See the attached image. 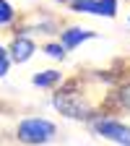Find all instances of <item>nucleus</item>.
Listing matches in <instances>:
<instances>
[{
    "instance_id": "nucleus-1",
    "label": "nucleus",
    "mask_w": 130,
    "mask_h": 146,
    "mask_svg": "<svg viewBox=\"0 0 130 146\" xmlns=\"http://www.w3.org/2000/svg\"><path fill=\"white\" fill-rule=\"evenodd\" d=\"M52 107L60 110V112L70 120H91L96 117V110L91 102H86L83 94H78V91H73L70 86L65 89H57V94L52 97Z\"/></svg>"
},
{
    "instance_id": "nucleus-2",
    "label": "nucleus",
    "mask_w": 130,
    "mask_h": 146,
    "mask_svg": "<svg viewBox=\"0 0 130 146\" xmlns=\"http://www.w3.org/2000/svg\"><path fill=\"white\" fill-rule=\"evenodd\" d=\"M16 138L26 146H44V143H52L57 138V125L44 120V117H26L18 123Z\"/></svg>"
},
{
    "instance_id": "nucleus-3",
    "label": "nucleus",
    "mask_w": 130,
    "mask_h": 146,
    "mask_svg": "<svg viewBox=\"0 0 130 146\" xmlns=\"http://www.w3.org/2000/svg\"><path fill=\"white\" fill-rule=\"evenodd\" d=\"M91 131H94L96 136L107 138V141H112L117 146H130V125L115 120V117H91Z\"/></svg>"
},
{
    "instance_id": "nucleus-4",
    "label": "nucleus",
    "mask_w": 130,
    "mask_h": 146,
    "mask_svg": "<svg viewBox=\"0 0 130 146\" xmlns=\"http://www.w3.org/2000/svg\"><path fill=\"white\" fill-rule=\"evenodd\" d=\"M120 0H83V3H68L73 13H91V16H104V18H115L117 16Z\"/></svg>"
},
{
    "instance_id": "nucleus-5",
    "label": "nucleus",
    "mask_w": 130,
    "mask_h": 146,
    "mask_svg": "<svg viewBox=\"0 0 130 146\" xmlns=\"http://www.w3.org/2000/svg\"><path fill=\"white\" fill-rule=\"evenodd\" d=\"M34 52H36V42L31 39V36H26V34H16L13 39H11V44H8V55H11V60L13 63H29L31 58H34Z\"/></svg>"
},
{
    "instance_id": "nucleus-6",
    "label": "nucleus",
    "mask_w": 130,
    "mask_h": 146,
    "mask_svg": "<svg viewBox=\"0 0 130 146\" xmlns=\"http://www.w3.org/2000/svg\"><path fill=\"white\" fill-rule=\"evenodd\" d=\"M96 31H91V29H83V26H68L65 31H60V44L65 50H76L81 47L86 39H94Z\"/></svg>"
},
{
    "instance_id": "nucleus-7",
    "label": "nucleus",
    "mask_w": 130,
    "mask_h": 146,
    "mask_svg": "<svg viewBox=\"0 0 130 146\" xmlns=\"http://www.w3.org/2000/svg\"><path fill=\"white\" fill-rule=\"evenodd\" d=\"M31 84H34V86H39V89H57V86L63 84V73H60V70H55V68L42 70V73H36V76L31 78Z\"/></svg>"
},
{
    "instance_id": "nucleus-8",
    "label": "nucleus",
    "mask_w": 130,
    "mask_h": 146,
    "mask_svg": "<svg viewBox=\"0 0 130 146\" xmlns=\"http://www.w3.org/2000/svg\"><path fill=\"white\" fill-rule=\"evenodd\" d=\"M16 21H18V11L8 3V0H0V29L13 26Z\"/></svg>"
},
{
    "instance_id": "nucleus-9",
    "label": "nucleus",
    "mask_w": 130,
    "mask_h": 146,
    "mask_svg": "<svg viewBox=\"0 0 130 146\" xmlns=\"http://www.w3.org/2000/svg\"><path fill=\"white\" fill-rule=\"evenodd\" d=\"M112 102L117 104V107H122V110H127L130 112V84H122L115 94H112Z\"/></svg>"
},
{
    "instance_id": "nucleus-10",
    "label": "nucleus",
    "mask_w": 130,
    "mask_h": 146,
    "mask_svg": "<svg viewBox=\"0 0 130 146\" xmlns=\"http://www.w3.org/2000/svg\"><path fill=\"white\" fill-rule=\"evenodd\" d=\"M42 50H44V52L49 55L52 60H65V52H68V50H65V47H63L60 42H47V44H44Z\"/></svg>"
},
{
    "instance_id": "nucleus-11",
    "label": "nucleus",
    "mask_w": 130,
    "mask_h": 146,
    "mask_svg": "<svg viewBox=\"0 0 130 146\" xmlns=\"http://www.w3.org/2000/svg\"><path fill=\"white\" fill-rule=\"evenodd\" d=\"M11 55H8V47L0 44V78H5L8 76V70H11Z\"/></svg>"
},
{
    "instance_id": "nucleus-12",
    "label": "nucleus",
    "mask_w": 130,
    "mask_h": 146,
    "mask_svg": "<svg viewBox=\"0 0 130 146\" xmlns=\"http://www.w3.org/2000/svg\"><path fill=\"white\" fill-rule=\"evenodd\" d=\"M70 3H83V0H70Z\"/></svg>"
},
{
    "instance_id": "nucleus-13",
    "label": "nucleus",
    "mask_w": 130,
    "mask_h": 146,
    "mask_svg": "<svg viewBox=\"0 0 130 146\" xmlns=\"http://www.w3.org/2000/svg\"><path fill=\"white\" fill-rule=\"evenodd\" d=\"M57 3H68V0H57Z\"/></svg>"
}]
</instances>
